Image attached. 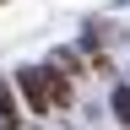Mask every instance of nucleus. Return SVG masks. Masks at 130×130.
Returning <instances> with one entry per match:
<instances>
[{
	"instance_id": "obj_1",
	"label": "nucleus",
	"mask_w": 130,
	"mask_h": 130,
	"mask_svg": "<svg viewBox=\"0 0 130 130\" xmlns=\"http://www.w3.org/2000/svg\"><path fill=\"white\" fill-rule=\"evenodd\" d=\"M22 81V98H27V108L32 114H49V108H71V81H65L60 71H22L16 76Z\"/></svg>"
},
{
	"instance_id": "obj_2",
	"label": "nucleus",
	"mask_w": 130,
	"mask_h": 130,
	"mask_svg": "<svg viewBox=\"0 0 130 130\" xmlns=\"http://www.w3.org/2000/svg\"><path fill=\"white\" fill-rule=\"evenodd\" d=\"M22 119H16V98H11V87L0 81V130H16Z\"/></svg>"
},
{
	"instance_id": "obj_3",
	"label": "nucleus",
	"mask_w": 130,
	"mask_h": 130,
	"mask_svg": "<svg viewBox=\"0 0 130 130\" xmlns=\"http://www.w3.org/2000/svg\"><path fill=\"white\" fill-rule=\"evenodd\" d=\"M114 114H119V119L130 125V92H125V87H119V92H114Z\"/></svg>"
}]
</instances>
